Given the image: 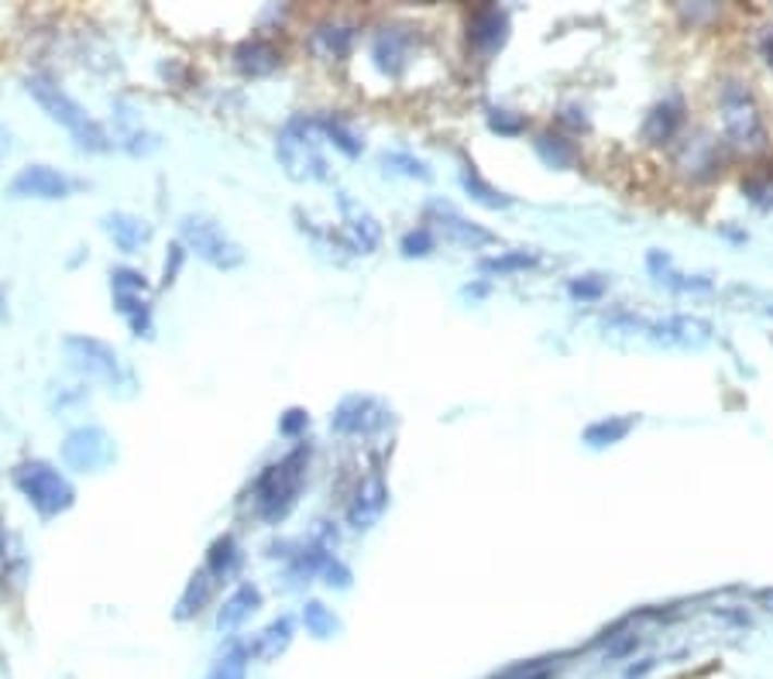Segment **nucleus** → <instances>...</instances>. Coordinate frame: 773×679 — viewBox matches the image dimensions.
<instances>
[{
  "instance_id": "f257e3e1",
  "label": "nucleus",
  "mask_w": 773,
  "mask_h": 679,
  "mask_svg": "<svg viewBox=\"0 0 773 679\" xmlns=\"http://www.w3.org/2000/svg\"><path fill=\"white\" fill-rule=\"evenodd\" d=\"M25 90L32 93V100H35L55 124H62V127L70 130L79 148H86V151H111V148H114L111 135H107V127H103L100 121H93L90 114H86L83 106H79L66 90H62L55 79L35 73V76L25 79Z\"/></svg>"
},
{
  "instance_id": "f03ea898",
  "label": "nucleus",
  "mask_w": 773,
  "mask_h": 679,
  "mask_svg": "<svg viewBox=\"0 0 773 679\" xmlns=\"http://www.w3.org/2000/svg\"><path fill=\"white\" fill-rule=\"evenodd\" d=\"M307 460H310V447H296L289 456H283L278 464L265 467L254 480V508L265 521H283L299 491H303V480H307Z\"/></svg>"
},
{
  "instance_id": "7ed1b4c3",
  "label": "nucleus",
  "mask_w": 773,
  "mask_h": 679,
  "mask_svg": "<svg viewBox=\"0 0 773 679\" xmlns=\"http://www.w3.org/2000/svg\"><path fill=\"white\" fill-rule=\"evenodd\" d=\"M275 159L296 183H320L327 179V155L320 148V127L313 117H292L275 141Z\"/></svg>"
},
{
  "instance_id": "20e7f679",
  "label": "nucleus",
  "mask_w": 773,
  "mask_h": 679,
  "mask_svg": "<svg viewBox=\"0 0 773 679\" xmlns=\"http://www.w3.org/2000/svg\"><path fill=\"white\" fill-rule=\"evenodd\" d=\"M719 117H722V135L733 148L743 151H760L766 144V127L763 114L753 100V90L739 79L722 83L719 90Z\"/></svg>"
},
{
  "instance_id": "39448f33",
  "label": "nucleus",
  "mask_w": 773,
  "mask_h": 679,
  "mask_svg": "<svg viewBox=\"0 0 773 679\" xmlns=\"http://www.w3.org/2000/svg\"><path fill=\"white\" fill-rule=\"evenodd\" d=\"M179 237H183V244L197 254L200 261H207V265L213 268H221V272H230V268H238L241 261H245V251L241 244L234 240L213 216L207 213H186L183 221H179Z\"/></svg>"
},
{
  "instance_id": "423d86ee",
  "label": "nucleus",
  "mask_w": 773,
  "mask_h": 679,
  "mask_svg": "<svg viewBox=\"0 0 773 679\" xmlns=\"http://www.w3.org/2000/svg\"><path fill=\"white\" fill-rule=\"evenodd\" d=\"M14 485L46 518L70 512L76 501V488L70 485V477L55 470L52 464H46V460H28V464H21L14 470Z\"/></svg>"
},
{
  "instance_id": "0eeeda50",
  "label": "nucleus",
  "mask_w": 773,
  "mask_h": 679,
  "mask_svg": "<svg viewBox=\"0 0 773 679\" xmlns=\"http://www.w3.org/2000/svg\"><path fill=\"white\" fill-rule=\"evenodd\" d=\"M62 350H66L70 364L79 370V375L97 378V381L114 385V388L132 385V375H127L121 354L111 343H103L97 337H86V334H73V337L62 340Z\"/></svg>"
},
{
  "instance_id": "6e6552de",
  "label": "nucleus",
  "mask_w": 773,
  "mask_h": 679,
  "mask_svg": "<svg viewBox=\"0 0 773 679\" xmlns=\"http://www.w3.org/2000/svg\"><path fill=\"white\" fill-rule=\"evenodd\" d=\"M636 334H643L657 347H677V350H698L705 343H712V323L701 316H687V313H674L663 319H647L639 316Z\"/></svg>"
},
{
  "instance_id": "1a4fd4ad",
  "label": "nucleus",
  "mask_w": 773,
  "mask_h": 679,
  "mask_svg": "<svg viewBox=\"0 0 773 679\" xmlns=\"http://www.w3.org/2000/svg\"><path fill=\"white\" fill-rule=\"evenodd\" d=\"M117 456V447L111 440V432L100 426H79L66 436L62 443V464L79 474H100L103 467H111Z\"/></svg>"
},
{
  "instance_id": "9d476101",
  "label": "nucleus",
  "mask_w": 773,
  "mask_h": 679,
  "mask_svg": "<svg viewBox=\"0 0 773 679\" xmlns=\"http://www.w3.org/2000/svg\"><path fill=\"white\" fill-rule=\"evenodd\" d=\"M111 289H114V305L117 313L127 319L135 337H152V302H148V281L135 268H114L111 272Z\"/></svg>"
},
{
  "instance_id": "9b49d317",
  "label": "nucleus",
  "mask_w": 773,
  "mask_h": 679,
  "mask_svg": "<svg viewBox=\"0 0 773 679\" xmlns=\"http://www.w3.org/2000/svg\"><path fill=\"white\" fill-rule=\"evenodd\" d=\"M392 423V408L375 395H348L331 415V429L340 436H375Z\"/></svg>"
},
{
  "instance_id": "f8f14e48",
  "label": "nucleus",
  "mask_w": 773,
  "mask_h": 679,
  "mask_svg": "<svg viewBox=\"0 0 773 679\" xmlns=\"http://www.w3.org/2000/svg\"><path fill=\"white\" fill-rule=\"evenodd\" d=\"M725 159H722V148L712 135H705V130H691V135H684L677 151H674V168L677 175H684L687 183H712L715 175L722 172Z\"/></svg>"
},
{
  "instance_id": "ddd939ff",
  "label": "nucleus",
  "mask_w": 773,
  "mask_h": 679,
  "mask_svg": "<svg viewBox=\"0 0 773 679\" xmlns=\"http://www.w3.org/2000/svg\"><path fill=\"white\" fill-rule=\"evenodd\" d=\"M426 224L434 234H440L447 244H458V248H485V244H496V234L478 227L475 221H467V216H461L450 203L444 200H434V203H426Z\"/></svg>"
},
{
  "instance_id": "4468645a",
  "label": "nucleus",
  "mask_w": 773,
  "mask_h": 679,
  "mask_svg": "<svg viewBox=\"0 0 773 679\" xmlns=\"http://www.w3.org/2000/svg\"><path fill=\"white\" fill-rule=\"evenodd\" d=\"M70 189L73 179L52 165H25L8 186V192L17 196V200H66Z\"/></svg>"
},
{
  "instance_id": "2eb2a0df",
  "label": "nucleus",
  "mask_w": 773,
  "mask_h": 679,
  "mask_svg": "<svg viewBox=\"0 0 773 679\" xmlns=\"http://www.w3.org/2000/svg\"><path fill=\"white\" fill-rule=\"evenodd\" d=\"M337 206H340V216H344V230H340L344 248H351L354 254H372L378 248V240H382L378 221L361 203H354L348 192H337Z\"/></svg>"
},
{
  "instance_id": "dca6fc26",
  "label": "nucleus",
  "mask_w": 773,
  "mask_h": 679,
  "mask_svg": "<svg viewBox=\"0 0 773 679\" xmlns=\"http://www.w3.org/2000/svg\"><path fill=\"white\" fill-rule=\"evenodd\" d=\"M410 52H413V32L410 28H399V25H389V28H378L375 38H372V62L382 76H402V70L410 65Z\"/></svg>"
},
{
  "instance_id": "f3484780",
  "label": "nucleus",
  "mask_w": 773,
  "mask_h": 679,
  "mask_svg": "<svg viewBox=\"0 0 773 679\" xmlns=\"http://www.w3.org/2000/svg\"><path fill=\"white\" fill-rule=\"evenodd\" d=\"M385 508H389V488H385L382 474L375 470L369 477H361V485H358L351 505H348V525L358 532L372 529Z\"/></svg>"
},
{
  "instance_id": "a211bd4d",
  "label": "nucleus",
  "mask_w": 773,
  "mask_h": 679,
  "mask_svg": "<svg viewBox=\"0 0 773 679\" xmlns=\"http://www.w3.org/2000/svg\"><path fill=\"white\" fill-rule=\"evenodd\" d=\"M100 230L114 240V248L124 251V254H138L141 248H148V240H152V224L145 221V216H135V213H124V210H114V213H103L100 216Z\"/></svg>"
},
{
  "instance_id": "6ab92c4d",
  "label": "nucleus",
  "mask_w": 773,
  "mask_h": 679,
  "mask_svg": "<svg viewBox=\"0 0 773 679\" xmlns=\"http://www.w3.org/2000/svg\"><path fill=\"white\" fill-rule=\"evenodd\" d=\"M509 38V14L502 8H478L471 11L467 17V41L475 46L478 52H499Z\"/></svg>"
},
{
  "instance_id": "aec40b11",
  "label": "nucleus",
  "mask_w": 773,
  "mask_h": 679,
  "mask_svg": "<svg viewBox=\"0 0 773 679\" xmlns=\"http://www.w3.org/2000/svg\"><path fill=\"white\" fill-rule=\"evenodd\" d=\"M684 124V103L681 97H668L650 106L647 121H643V141L650 148H660V144H671L677 138V130Z\"/></svg>"
},
{
  "instance_id": "412c9836",
  "label": "nucleus",
  "mask_w": 773,
  "mask_h": 679,
  "mask_svg": "<svg viewBox=\"0 0 773 679\" xmlns=\"http://www.w3.org/2000/svg\"><path fill=\"white\" fill-rule=\"evenodd\" d=\"M292 634H296V621L289 615L275 618L272 625H265L262 631L254 634V642L248 645V659H258V663H275L278 655H283L289 645H292Z\"/></svg>"
},
{
  "instance_id": "4be33fe9",
  "label": "nucleus",
  "mask_w": 773,
  "mask_h": 679,
  "mask_svg": "<svg viewBox=\"0 0 773 679\" xmlns=\"http://www.w3.org/2000/svg\"><path fill=\"white\" fill-rule=\"evenodd\" d=\"M234 65H238L245 76H269L283 65V52L265 38H248L234 49Z\"/></svg>"
},
{
  "instance_id": "5701e85b",
  "label": "nucleus",
  "mask_w": 773,
  "mask_h": 679,
  "mask_svg": "<svg viewBox=\"0 0 773 679\" xmlns=\"http://www.w3.org/2000/svg\"><path fill=\"white\" fill-rule=\"evenodd\" d=\"M647 268H650L653 281L663 285V289H674V292H708V289H712V278H705V275H681L674 268L671 254H663V251H650L647 254Z\"/></svg>"
},
{
  "instance_id": "b1692460",
  "label": "nucleus",
  "mask_w": 773,
  "mask_h": 679,
  "mask_svg": "<svg viewBox=\"0 0 773 679\" xmlns=\"http://www.w3.org/2000/svg\"><path fill=\"white\" fill-rule=\"evenodd\" d=\"M262 607V590H258L254 583H241L238 590H234V594L221 604V611H217V628L224 631V634H230V631H238L254 611Z\"/></svg>"
},
{
  "instance_id": "393cba45",
  "label": "nucleus",
  "mask_w": 773,
  "mask_h": 679,
  "mask_svg": "<svg viewBox=\"0 0 773 679\" xmlns=\"http://www.w3.org/2000/svg\"><path fill=\"white\" fill-rule=\"evenodd\" d=\"M217 577L210 574L207 566H200L197 574L189 577V583H186V590H183V598H179V604H176V618L179 621H189V618H197L200 611L210 604V598H213V590H217Z\"/></svg>"
},
{
  "instance_id": "a878e982",
  "label": "nucleus",
  "mask_w": 773,
  "mask_h": 679,
  "mask_svg": "<svg viewBox=\"0 0 773 679\" xmlns=\"http://www.w3.org/2000/svg\"><path fill=\"white\" fill-rule=\"evenodd\" d=\"M310 41H313V49H316L320 55L344 59V55L351 52V46H354V28L344 25V21H324V25L313 28Z\"/></svg>"
},
{
  "instance_id": "bb28decb",
  "label": "nucleus",
  "mask_w": 773,
  "mask_h": 679,
  "mask_svg": "<svg viewBox=\"0 0 773 679\" xmlns=\"http://www.w3.org/2000/svg\"><path fill=\"white\" fill-rule=\"evenodd\" d=\"M636 423H639L636 415H609V419L591 423V426L585 429L582 440H585L591 450H606V447H615V443L626 440V436L636 429Z\"/></svg>"
},
{
  "instance_id": "cd10ccee",
  "label": "nucleus",
  "mask_w": 773,
  "mask_h": 679,
  "mask_svg": "<svg viewBox=\"0 0 773 679\" xmlns=\"http://www.w3.org/2000/svg\"><path fill=\"white\" fill-rule=\"evenodd\" d=\"M533 148H536V155H540L550 168H571L574 159H577L574 141H568L564 135H553V130H544V135H536Z\"/></svg>"
},
{
  "instance_id": "c85d7f7f",
  "label": "nucleus",
  "mask_w": 773,
  "mask_h": 679,
  "mask_svg": "<svg viewBox=\"0 0 773 679\" xmlns=\"http://www.w3.org/2000/svg\"><path fill=\"white\" fill-rule=\"evenodd\" d=\"M203 566H207L217 580H227L234 569L241 566V550H238V542H234V536H221L217 542H213Z\"/></svg>"
},
{
  "instance_id": "c756f323",
  "label": "nucleus",
  "mask_w": 773,
  "mask_h": 679,
  "mask_svg": "<svg viewBox=\"0 0 773 679\" xmlns=\"http://www.w3.org/2000/svg\"><path fill=\"white\" fill-rule=\"evenodd\" d=\"M461 186L467 189L471 200H478V203L488 206V210H506V206H512V196L499 192L496 186H488L475 168H464V172H461Z\"/></svg>"
},
{
  "instance_id": "7c9ffc66",
  "label": "nucleus",
  "mask_w": 773,
  "mask_h": 679,
  "mask_svg": "<svg viewBox=\"0 0 773 679\" xmlns=\"http://www.w3.org/2000/svg\"><path fill=\"white\" fill-rule=\"evenodd\" d=\"M533 265H540V254L536 251H502V254H491L482 257V272L488 275H512V272H526Z\"/></svg>"
},
{
  "instance_id": "2f4dec72",
  "label": "nucleus",
  "mask_w": 773,
  "mask_h": 679,
  "mask_svg": "<svg viewBox=\"0 0 773 679\" xmlns=\"http://www.w3.org/2000/svg\"><path fill=\"white\" fill-rule=\"evenodd\" d=\"M303 625H307V631L313 634V639H334V634L340 631V618L334 615V611L324 604V601H307V607H303Z\"/></svg>"
},
{
  "instance_id": "473e14b6",
  "label": "nucleus",
  "mask_w": 773,
  "mask_h": 679,
  "mask_svg": "<svg viewBox=\"0 0 773 679\" xmlns=\"http://www.w3.org/2000/svg\"><path fill=\"white\" fill-rule=\"evenodd\" d=\"M313 121H316V127H320V135L331 138V144H337L348 159H358V155H361V138H358L354 130L344 124L340 117H313Z\"/></svg>"
},
{
  "instance_id": "72a5a7b5",
  "label": "nucleus",
  "mask_w": 773,
  "mask_h": 679,
  "mask_svg": "<svg viewBox=\"0 0 773 679\" xmlns=\"http://www.w3.org/2000/svg\"><path fill=\"white\" fill-rule=\"evenodd\" d=\"M382 165H385V172H399V175H410V179H429V165L423 162V159H416V155H410V151H385L382 155Z\"/></svg>"
},
{
  "instance_id": "f704fd0d",
  "label": "nucleus",
  "mask_w": 773,
  "mask_h": 679,
  "mask_svg": "<svg viewBox=\"0 0 773 679\" xmlns=\"http://www.w3.org/2000/svg\"><path fill=\"white\" fill-rule=\"evenodd\" d=\"M207 679H248V652L230 649L227 655H221V659L213 663Z\"/></svg>"
},
{
  "instance_id": "c9c22d12",
  "label": "nucleus",
  "mask_w": 773,
  "mask_h": 679,
  "mask_svg": "<svg viewBox=\"0 0 773 679\" xmlns=\"http://www.w3.org/2000/svg\"><path fill=\"white\" fill-rule=\"evenodd\" d=\"M434 248H437V234L429 227H416L410 234H402V240H399V251L406 257H426Z\"/></svg>"
},
{
  "instance_id": "e433bc0d",
  "label": "nucleus",
  "mask_w": 773,
  "mask_h": 679,
  "mask_svg": "<svg viewBox=\"0 0 773 679\" xmlns=\"http://www.w3.org/2000/svg\"><path fill=\"white\" fill-rule=\"evenodd\" d=\"M488 127L496 130V135H520V130H526V117L523 114H515V111H506V106H491L488 111Z\"/></svg>"
},
{
  "instance_id": "4c0bfd02",
  "label": "nucleus",
  "mask_w": 773,
  "mask_h": 679,
  "mask_svg": "<svg viewBox=\"0 0 773 679\" xmlns=\"http://www.w3.org/2000/svg\"><path fill=\"white\" fill-rule=\"evenodd\" d=\"M606 289H609V281L598 278V275H585V278H571L568 281V292L574 299H598Z\"/></svg>"
},
{
  "instance_id": "58836bf2",
  "label": "nucleus",
  "mask_w": 773,
  "mask_h": 679,
  "mask_svg": "<svg viewBox=\"0 0 773 679\" xmlns=\"http://www.w3.org/2000/svg\"><path fill=\"white\" fill-rule=\"evenodd\" d=\"M743 192L760 206H773V175H763V179H749L743 183Z\"/></svg>"
},
{
  "instance_id": "ea45409f",
  "label": "nucleus",
  "mask_w": 773,
  "mask_h": 679,
  "mask_svg": "<svg viewBox=\"0 0 773 679\" xmlns=\"http://www.w3.org/2000/svg\"><path fill=\"white\" fill-rule=\"evenodd\" d=\"M307 426H310L307 408H289V412L278 415V432H283V436H299Z\"/></svg>"
},
{
  "instance_id": "a19ab883",
  "label": "nucleus",
  "mask_w": 773,
  "mask_h": 679,
  "mask_svg": "<svg viewBox=\"0 0 773 679\" xmlns=\"http://www.w3.org/2000/svg\"><path fill=\"white\" fill-rule=\"evenodd\" d=\"M324 577H327V583H331V587H348V583H351V569L344 566L337 556H331V559H327V566H324Z\"/></svg>"
},
{
  "instance_id": "79ce46f5",
  "label": "nucleus",
  "mask_w": 773,
  "mask_h": 679,
  "mask_svg": "<svg viewBox=\"0 0 773 679\" xmlns=\"http://www.w3.org/2000/svg\"><path fill=\"white\" fill-rule=\"evenodd\" d=\"M172 251V257H165V275H162V285H165V289H169V285L172 281H176V272H179V265H183V248L176 244V248H169Z\"/></svg>"
},
{
  "instance_id": "37998d69",
  "label": "nucleus",
  "mask_w": 773,
  "mask_h": 679,
  "mask_svg": "<svg viewBox=\"0 0 773 679\" xmlns=\"http://www.w3.org/2000/svg\"><path fill=\"white\" fill-rule=\"evenodd\" d=\"M650 669H653V659H643L639 666H629L626 676H622V679H639V676H647Z\"/></svg>"
},
{
  "instance_id": "c03bdc74",
  "label": "nucleus",
  "mask_w": 773,
  "mask_h": 679,
  "mask_svg": "<svg viewBox=\"0 0 773 679\" xmlns=\"http://www.w3.org/2000/svg\"><path fill=\"white\" fill-rule=\"evenodd\" d=\"M760 52H763V59L773 65V28H766V35L760 38Z\"/></svg>"
},
{
  "instance_id": "a18cd8bd",
  "label": "nucleus",
  "mask_w": 773,
  "mask_h": 679,
  "mask_svg": "<svg viewBox=\"0 0 773 679\" xmlns=\"http://www.w3.org/2000/svg\"><path fill=\"white\" fill-rule=\"evenodd\" d=\"M8 151H11V130L0 124V162L8 159Z\"/></svg>"
},
{
  "instance_id": "49530a36",
  "label": "nucleus",
  "mask_w": 773,
  "mask_h": 679,
  "mask_svg": "<svg viewBox=\"0 0 773 679\" xmlns=\"http://www.w3.org/2000/svg\"><path fill=\"white\" fill-rule=\"evenodd\" d=\"M8 316V310H4V285H0V319Z\"/></svg>"
}]
</instances>
